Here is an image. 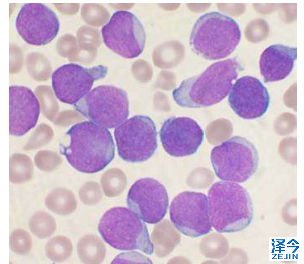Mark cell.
I'll return each instance as SVG.
<instances>
[{
  "label": "cell",
  "mask_w": 304,
  "mask_h": 264,
  "mask_svg": "<svg viewBox=\"0 0 304 264\" xmlns=\"http://www.w3.org/2000/svg\"><path fill=\"white\" fill-rule=\"evenodd\" d=\"M126 202L128 207L144 222L155 224L167 213L169 197L164 186L150 177L135 181L129 189Z\"/></svg>",
  "instance_id": "cell-13"
},
{
  "label": "cell",
  "mask_w": 304,
  "mask_h": 264,
  "mask_svg": "<svg viewBox=\"0 0 304 264\" xmlns=\"http://www.w3.org/2000/svg\"><path fill=\"white\" fill-rule=\"evenodd\" d=\"M68 146L61 149L69 164L84 173L103 170L113 159L115 145L107 128L90 121L75 124L67 132Z\"/></svg>",
  "instance_id": "cell-1"
},
{
  "label": "cell",
  "mask_w": 304,
  "mask_h": 264,
  "mask_svg": "<svg viewBox=\"0 0 304 264\" xmlns=\"http://www.w3.org/2000/svg\"><path fill=\"white\" fill-rule=\"evenodd\" d=\"M241 33L237 22L218 12L200 16L191 32L189 43L198 55L209 60L230 55L240 43Z\"/></svg>",
  "instance_id": "cell-4"
},
{
  "label": "cell",
  "mask_w": 304,
  "mask_h": 264,
  "mask_svg": "<svg viewBox=\"0 0 304 264\" xmlns=\"http://www.w3.org/2000/svg\"><path fill=\"white\" fill-rule=\"evenodd\" d=\"M107 72V67L103 65L86 68L75 63L65 64L52 73V88L60 101L75 105L91 90L94 82L104 78Z\"/></svg>",
  "instance_id": "cell-10"
},
{
  "label": "cell",
  "mask_w": 304,
  "mask_h": 264,
  "mask_svg": "<svg viewBox=\"0 0 304 264\" xmlns=\"http://www.w3.org/2000/svg\"><path fill=\"white\" fill-rule=\"evenodd\" d=\"M98 229L103 240L115 249L153 253L154 246L146 225L130 208L117 206L109 209L102 215Z\"/></svg>",
  "instance_id": "cell-5"
},
{
  "label": "cell",
  "mask_w": 304,
  "mask_h": 264,
  "mask_svg": "<svg viewBox=\"0 0 304 264\" xmlns=\"http://www.w3.org/2000/svg\"><path fill=\"white\" fill-rule=\"evenodd\" d=\"M228 96L229 104L239 117L251 120L263 116L270 104L268 91L263 83L251 76L238 79Z\"/></svg>",
  "instance_id": "cell-15"
},
{
  "label": "cell",
  "mask_w": 304,
  "mask_h": 264,
  "mask_svg": "<svg viewBox=\"0 0 304 264\" xmlns=\"http://www.w3.org/2000/svg\"><path fill=\"white\" fill-rule=\"evenodd\" d=\"M40 111L36 95L29 88L21 85L9 87V134L20 137L36 125Z\"/></svg>",
  "instance_id": "cell-16"
},
{
  "label": "cell",
  "mask_w": 304,
  "mask_h": 264,
  "mask_svg": "<svg viewBox=\"0 0 304 264\" xmlns=\"http://www.w3.org/2000/svg\"><path fill=\"white\" fill-rule=\"evenodd\" d=\"M208 201L211 226L219 233L242 231L252 220V199L247 190L238 183H215L208 192Z\"/></svg>",
  "instance_id": "cell-3"
},
{
  "label": "cell",
  "mask_w": 304,
  "mask_h": 264,
  "mask_svg": "<svg viewBox=\"0 0 304 264\" xmlns=\"http://www.w3.org/2000/svg\"><path fill=\"white\" fill-rule=\"evenodd\" d=\"M16 30L27 43L45 45L57 35L60 23L56 14L41 3H25L15 20Z\"/></svg>",
  "instance_id": "cell-12"
},
{
  "label": "cell",
  "mask_w": 304,
  "mask_h": 264,
  "mask_svg": "<svg viewBox=\"0 0 304 264\" xmlns=\"http://www.w3.org/2000/svg\"><path fill=\"white\" fill-rule=\"evenodd\" d=\"M240 68L235 58L215 62L200 74L183 80L172 91L173 98L182 107L196 108L217 104L229 93Z\"/></svg>",
  "instance_id": "cell-2"
},
{
  "label": "cell",
  "mask_w": 304,
  "mask_h": 264,
  "mask_svg": "<svg viewBox=\"0 0 304 264\" xmlns=\"http://www.w3.org/2000/svg\"><path fill=\"white\" fill-rule=\"evenodd\" d=\"M297 56L295 47L282 44H273L262 53L259 68L265 82L282 80L291 73Z\"/></svg>",
  "instance_id": "cell-17"
},
{
  "label": "cell",
  "mask_w": 304,
  "mask_h": 264,
  "mask_svg": "<svg viewBox=\"0 0 304 264\" xmlns=\"http://www.w3.org/2000/svg\"><path fill=\"white\" fill-rule=\"evenodd\" d=\"M160 138L164 150L173 157H184L197 152L204 133L198 123L187 117L167 119L160 129Z\"/></svg>",
  "instance_id": "cell-14"
},
{
  "label": "cell",
  "mask_w": 304,
  "mask_h": 264,
  "mask_svg": "<svg viewBox=\"0 0 304 264\" xmlns=\"http://www.w3.org/2000/svg\"><path fill=\"white\" fill-rule=\"evenodd\" d=\"M169 215L173 225L186 236L199 237L211 230L208 198L204 193L189 191L179 193L171 203Z\"/></svg>",
  "instance_id": "cell-11"
},
{
  "label": "cell",
  "mask_w": 304,
  "mask_h": 264,
  "mask_svg": "<svg viewBox=\"0 0 304 264\" xmlns=\"http://www.w3.org/2000/svg\"><path fill=\"white\" fill-rule=\"evenodd\" d=\"M101 34L105 45L123 58H136L144 50L146 40L144 26L131 12H115L102 27Z\"/></svg>",
  "instance_id": "cell-9"
},
{
  "label": "cell",
  "mask_w": 304,
  "mask_h": 264,
  "mask_svg": "<svg viewBox=\"0 0 304 264\" xmlns=\"http://www.w3.org/2000/svg\"><path fill=\"white\" fill-rule=\"evenodd\" d=\"M119 157L130 163H140L151 157L157 148L155 124L148 116L137 115L127 119L114 131Z\"/></svg>",
  "instance_id": "cell-8"
},
{
  "label": "cell",
  "mask_w": 304,
  "mask_h": 264,
  "mask_svg": "<svg viewBox=\"0 0 304 264\" xmlns=\"http://www.w3.org/2000/svg\"><path fill=\"white\" fill-rule=\"evenodd\" d=\"M210 160L218 178L240 183L254 175L259 158L253 143L244 137L235 136L215 146L211 151Z\"/></svg>",
  "instance_id": "cell-6"
},
{
  "label": "cell",
  "mask_w": 304,
  "mask_h": 264,
  "mask_svg": "<svg viewBox=\"0 0 304 264\" xmlns=\"http://www.w3.org/2000/svg\"><path fill=\"white\" fill-rule=\"evenodd\" d=\"M74 106L89 121L108 129L116 128L129 114L127 93L112 85L95 87Z\"/></svg>",
  "instance_id": "cell-7"
}]
</instances>
